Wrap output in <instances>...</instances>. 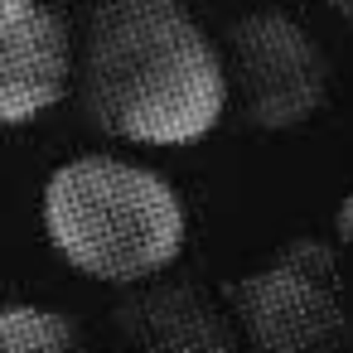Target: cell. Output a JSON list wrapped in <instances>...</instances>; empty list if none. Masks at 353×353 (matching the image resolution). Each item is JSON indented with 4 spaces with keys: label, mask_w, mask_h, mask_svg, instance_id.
<instances>
[{
    "label": "cell",
    "mask_w": 353,
    "mask_h": 353,
    "mask_svg": "<svg viewBox=\"0 0 353 353\" xmlns=\"http://www.w3.org/2000/svg\"><path fill=\"white\" fill-rule=\"evenodd\" d=\"M73 88L88 121L131 145H194L228 112L223 54L184 0H102Z\"/></svg>",
    "instance_id": "6da1fadb"
},
{
    "label": "cell",
    "mask_w": 353,
    "mask_h": 353,
    "mask_svg": "<svg viewBox=\"0 0 353 353\" xmlns=\"http://www.w3.org/2000/svg\"><path fill=\"white\" fill-rule=\"evenodd\" d=\"M44 232L83 276L141 285L184 252V208L155 170L78 155L44 184Z\"/></svg>",
    "instance_id": "7a4b0ae2"
},
{
    "label": "cell",
    "mask_w": 353,
    "mask_h": 353,
    "mask_svg": "<svg viewBox=\"0 0 353 353\" xmlns=\"http://www.w3.org/2000/svg\"><path fill=\"white\" fill-rule=\"evenodd\" d=\"M228 300L247 339L266 353H305L343 334L334 247L319 237H295L271 266L232 281Z\"/></svg>",
    "instance_id": "3957f363"
},
{
    "label": "cell",
    "mask_w": 353,
    "mask_h": 353,
    "mask_svg": "<svg viewBox=\"0 0 353 353\" xmlns=\"http://www.w3.org/2000/svg\"><path fill=\"white\" fill-rule=\"evenodd\" d=\"M228 102L237 97L242 117L261 131H295L310 121L329 88V63L319 44L290 15H247L228 34Z\"/></svg>",
    "instance_id": "277c9868"
},
{
    "label": "cell",
    "mask_w": 353,
    "mask_h": 353,
    "mask_svg": "<svg viewBox=\"0 0 353 353\" xmlns=\"http://www.w3.org/2000/svg\"><path fill=\"white\" fill-rule=\"evenodd\" d=\"M73 88V39L49 0H0V126H25Z\"/></svg>",
    "instance_id": "5b68a950"
},
{
    "label": "cell",
    "mask_w": 353,
    "mask_h": 353,
    "mask_svg": "<svg viewBox=\"0 0 353 353\" xmlns=\"http://www.w3.org/2000/svg\"><path fill=\"white\" fill-rule=\"evenodd\" d=\"M117 324L141 348H179V353H228L237 348L232 319L218 310V300L189 281L150 285L131 295L117 310Z\"/></svg>",
    "instance_id": "8992f818"
},
{
    "label": "cell",
    "mask_w": 353,
    "mask_h": 353,
    "mask_svg": "<svg viewBox=\"0 0 353 353\" xmlns=\"http://www.w3.org/2000/svg\"><path fill=\"white\" fill-rule=\"evenodd\" d=\"M73 324L49 305H0V353H59L73 348Z\"/></svg>",
    "instance_id": "52a82bcc"
},
{
    "label": "cell",
    "mask_w": 353,
    "mask_h": 353,
    "mask_svg": "<svg viewBox=\"0 0 353 353\" xmlns=\"http://www.w3.org/2000/svg\"><path fill=\"white\" fill-rule=\"evenodd\" d=\"M339 237L343 242H353V194L343 199V208H339Z\"/></svg>",
    "instance_id": "ba28073f"
},
{
    "label": "cell",
    "mask_w": 353,
    "mask_h": 353,
    "mask_svg": "<svg viewBox=\"0 0 353 353\" xmlns=\"http://www.w3.org/2000/svg\"><path fill=\"white\" fill-rule=\"evenodd\" d=\"M329 6H334V10H339V15H343V20L353 25V0H329Z\"/></svg>",
    "instance_id": "9c48e42d"
}]
</instances>
